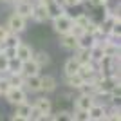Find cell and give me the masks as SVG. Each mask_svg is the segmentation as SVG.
Segmentation results:
<instances>
[{
  "label": "cell",
  "mask_w": 121,
  "mask_h": 121,
  "mask_svg": "<svg viewBox=\"0 0 121 121\" xmlns=\"http://www.w3.org/2000/svg\"><path fill=\"white\" fill-rule=\"evenodd\" d=\"M52 27H54V31H56L60 36L69 35V33L72 31V27H74L72 16H69V15H61V16H58V18H54V20H52Z\"/></svg>",
  "instance_id": "obj_1"
},
{
  "label": "cell",
  "mask_w": 121,
  "mask_h": 121,
  "mask_svg": "<svg viewBox=\"0 0 121 121\" xmlns=\"http://www.w3.org/2000/svg\"><path fill=\"white\" fill-rule=\"evenodd\" d=\"M52 110V101L45 96H40L36 98L35 103H33V117L38 116V114H51Z\"/></svg>",
  "instance_id": "obj_2"
},
{
  "label": "cell",
  "mask_w": 121,
  "mask_h": 121,
  "mask_svg": "<svg viewBox=\"0 0 121 121\" xmlns=\"http://www.w3.org/2000/svg\"><path fill=\"white\" fill-rule=\"evenodd\" d=\"M25 25H27V20L25 18H22V16H18L16 13H13V15L9 16V20H7V31L9 33H13V35H20L22 31L25 29Z\"/></svg>",
  "instance_id": "obj_3"
},
{
  "label": "cell",
  "mask_w": 121,
  "mask_h": 121,
  "mask_svg": "<svg viewBox=\"0 0 121 121\" xmlns=\"http://www.w3.org/2000/svg\"><path fill=\"white\" fill-rule=\"evenodd\" d=\"M4 98L9 101L11 105L16 107V105H20V103H25V101H27V92H25L22 87H20V89H13V87H11Z\"/></svg>",
  "instance_id": "obj_4"
},
{
  "label": "cell",
  "mask_w": 121,
  "mask_h": 121,
  "mask_svg": "<svg viewBox=\"0 0 121 121\" xmlns=\"http://www.w3.org/2000/svg\"><path fill=\"white\" fill-rule=\"evenodd\" d=\"M107 107L103 105V103H94V105L87 110V114H89V121H105L107 117Z\"/></svg>",
  "instance_id": "obj_5"
},
{
  "label": "cell",
  "mask_w": 121,
  "mask_h": 121,
  "mask_svg": "<svg viewBox=\"0 0 121 121\" xmlns=\"http://www.w3.org/2000/svg\"><path fill=\"white\" fill-rule=\"evenodd\" d=\"M33 54H35V51L31 49V45L24 43V42L16 45V52H15V58H16V60H20L22 63H24V61H29V60H33Z\"/></svg>",
  "instance_id": "obj_6"
},
{
  "label": "cell",
  "mask_w": 121,
  "mask_h": 121,
  "mask_svg": "<svg viewBox=\"0 0 121 121\" xmlns=\"http://www.w3.org/2000/svg\"><path fill=\"white\" fill-rule=\"evenodd\" d=\"M45 9H47V16H49V20H54V18H58V16H61V15H67L65 7L61 5L60 0H54V2L47 4Z\"/></svg>",
  "instance_id": "obj_7"
},
{
  "label": "cell",
  "mask_w": 121,
  "mask_h": 121,
  "mask_svg": "<svg viewBox=\"0 0 121 121\" xmlns=\"http://www.w3.org/2000/svg\"><path fill=\"white\" fill-rule=\"evenodd\" d=\"M31 18L35 22H38V24H43V22L49 20L47 9H45V5L42 4V2H35V4H33V15H31Z\"/></svg>",
  "instance_id": "obj_8"
},
{
  "label": "cell",
  "mask_w": 121,
  "mask_h": 121,
  "mask_svg": "<svg viewBox=\"0 0 121 121\" xmlns=\"http://www.w3.org/2000/svg\"><path fill=\"white\" fill-rule=\"evenodd\" d=\"M96 101L92 96H87V94H80V96L74 98V110H89Z\"/></svg>",
  "instance_id": "obj_9"
},
{
  "label": "cell",
  "mask_w": 121,
  "mask_h": 121,
  "mask_svg": "<svg viewBox=\"0 0 121 121\" xmlns=\"http://www.w3.org/2000/svg\"><path fill=\"white\" fill-rule=\"evenodd\" d=\"M56 78L51 74H45V76H40V91H43L45 94L49 92H54L56 91Z\"/></svg>",
  "instance_id": "obj_10"
},
{
  "label": "cell",
  "mask_w": 121,
  "mask_h": 121,
  "mask_svg": "<svg viewBox=\"0 0 121 121\" xmlns=\"http://www.w3.org/2000/svg\"><path fill=\"white\" fill-rule=\"evenodd\" d=\"M33 4H35V2H33ZM33 4H31V2H16L15 4V13L27 20V18H31V15H33Z\"/></svg>",
  "instance_id": "obj_11"
},
{
  "label": "cell",
  "mask_w": 121,
  "mask_h": 121,
  "mask_svg": "<svg viewBox=\"0 0 121 121\" xmlns=\"http://www.w3.org/2000/svg\"><path fill=\"white\" fill-rule=\"evenodd\" d=\"M20 74L24 76V78H29V76H40V67L36 65L33 60L24 61V63H22V71H20Z\"/></svg>",
  "instance_id": "obj_12"
},
{
  "label": "cell",
  "mask_w": 121,
  "mask_h": 121,
  "mask_svg": "<svg viewBox=\"0 0 121 121\" xmlns=\"http://www.w3.org/2000/svg\"><path fill=\"white\" fill-rule=\"evenodd\" d=\"M60 45L65 51H76L78 49V38L74 35H71V33L63 35V36H60Z\"/></svg>",
  "instance_id": "obj_13"
},
{
  "label": "cell",
  "mask_w": 121,
  "mask_h": 121,
  "mask_svg": "<svg viewBox=\"0 0 121 121\" xmlns=\"http://www.w3.org/2000/svg\"><path fill=\"white\" fill-rule=\"evenodd\" d=\"M24 91L27 92H40V76H29L24 78Z\"/></svg>",
  "instance_id": "obj_14"
},
{
  "label": "cell",
  "mask_w": 121,
  "mask_h": 121,
  "mask_svg": "<svg viewBox=\"0 0 121 121\" xmlns=\"http://www.w3.org/2000/svg\"><path fill=\"white\" fill-rule=\"evenodd\" d=\"M96 43H98L96 38L91 36V35H81L78 38V49H83V51H91Z\"/></svg>",
  "instance_id": "obj_15"
},
{
  "label": "cell",
  "mask_w": 121,
  "mask_h": 121,
  "mask_svg": "<svg viewBox=\"0 0 121 121\" xmlns=\"http://www.w3.org/2000/svg\"><path fill=\"white\" fill-rule=\"evenodd\" d=\"M63 71H65V78L78 74V71H80V63H78V60H76L74 56H72V58H69V60L65 61V65H63Z\"/></svg>",
  "instance_id": "obj_16"
},
{
  "label": "cell",
  "mask_w": 121,
  "mask_h": 121,
  "mask_svg": "<svg viewBox=\"0 0 121 121\" xmlns=\"http://www.w3.org/2000/svg\"><path fill=\"white\" fill-rule=\"evenodd\" d=\"M89 56H91V61L94 63V65H96V63H99V61L105 58V54H103V47H101V42H98L96 45L89 51Z\"/></svg>",
  "instance_id": "obj_17"
},
{
  "label": "cell",
  "mask_w": 121,
  "mask_h": 121,
  "mask_svg": "<svg viewBox=\"0 0 121 121\" xmlns=\"http://www.w3.org/2000/svg\"><path fill=\"white\" fill-rule=\"evenodd\" d=\"M33 61L42 69V67H45V65L51 63V56H49V52H45V51H38V52L33 54Z\"/></svg>",
  "instance_id": "obj_18"
},
{
  "label": "cell",
  "mask_w": 121,
  "mask_h": 121,
  "mask_svg": "<svg viewBox=\"0 0 121 121\" xmlns=\"http://www.w3.org/2000/svg\"><path fill=\"white\" fill-rule=\"evenodd\" d=\"M15 114H18V116L25 117V119L31 121V116H33V105H31L29 101H25V103H20V105H16V112Z\"/></svg>",
  "instance_id": "obj_19"
},
{
  "label": "cell",
  "mask_w": 121,
  "mask_h": 121,
  "mask_svg": "<svg viewBox=\"0 0 121 121\" xmlns=\"http://www.w3.org/2000/svg\"><path fill=\"white\" fill-rule=\"evenodd\" d=\"M91 20H92V18H89V15H85V13H81V15H78V16L72 18L74 27H80L83 33H85V29H87V25H89V22H91Z\"/></svg>",
  "instance_id": "obj_20"
},
{
  "label": "cell",
  "mask_w": 121,
  "mask_h": 121,
  "mask_svg": "<svg viewBox=\"0 0 121 121\" xmlns=\"http://www.w3.org/2000/svg\"><path fill=\"white\" fill-rule=\"evenodd\" d=\"M7 78V81H9V85L13 87V89H24V76L20 74V72H16V74H7L5 76Z\"/></svg>",
  "instance_id": "obj_21"
},
{
  "label": "cell",
  "mask_w": 121,
  "mask_h": 121,
  "mask_svg": "<svg viewBox=\"0 0 121 121\" xmlns=\"http://www.w3.org/2000/svg\"><path fill=\"white\" fill-rule=\"evenodd\" d=\"M83 83H85V81H83V78H81L80 74H74V76H69V78H67V85L71 87V89H76V91H80Z\"/></svg>",
  "instance_id": "obj_22"
},
{
  "label": "cell",
  "mask_w": 121,
  "mask_h": 121,
  "mask_svg": "<svg viewBox=\"0 0 121 121\" xmlns=\"http://www.w3.org/2000/svg\"><path fill=\"white\" fill-rule=\"evenodd\" d=\"M20 71H22V61L16 60V58L9 60V63H7V74H16Z\"/></svg>",
  "instance_id": "obj_23"
},
{
  "label": "cell",
  "mask_w": 121,
  "mask_h": 121,
  "mask_svg": "<svg viewBox=\"0 0 121 121\" xmlns=\"http://www.w3.org/2000/svg\"><path fill=\"white\" fill-rule=\"evenodd\" d=\"M74 58L78 60V63H80V65H83V63H89V61H91L89 51H83V49H76V54H74Z\"/></svg>",
  "instance_id": "obj_24"
},
{
  "label": "cell",
  "mask_w": 121,
  "mask_h": 121,
  "mask_svg": "<svg viewBox=\"0 0 121 121\" xmlns=\"http://www.w3.org/2000/svg\"><path fill=\"white\" fill-rule=\"evenodd\" d=\"M52 121H72V116L69 110H58L52 114Z\"/></svg>",
  "instance_id": "obj_25"
},
{
  "label": "cell",
  "mask_w": 121,
  "mask_h": 121,
  "mask_svg": "<svg viewBox=\"0 0 121 121\" xmlns=\"http://www.w3.org/2000/svg\"><path fill=\"white\" fill-rule=\"evenodd\" d=\"M18 43H22L20 36H18V35H13V33H9V35H7V38H5V42L2 43V45H7V47H16Z\"/></svg>",
  "instance_id": "obj_26"
},
{
  "label": "cell",
  "mask_w": 121,
  "mask_h": 121,
  "mask_svg": "<svg viewBox=\"0 0 121 121\" xmlns=\"http://www.w3.org/2000/svg\"><path fill=\"white\" fill-rule=\"evenodd\" d=\"M105 121H121V114H119V107H112L110 112H107Z\"/></svg>",
  "instance_id": "obj_27"
},
{
  "label": "cell",
  "mask_w": 121,
  "mask_h": 121,
  "mask_svg": "<svg viewBox=\"0 0 121 121\" xmlns=\"http://www.w3.org/2000/svg\"><path fill=\"white\" fill-rule=\"evenodd\" d=\"M71 116H72V121H89V114L85 110H74L71 112Z\"/></svg>",
  "instance_id": "obj_28"
},
{
  "label": "cell",
  "mask_w": 121,
  "mask_h": 121,
  "mask_svg": "<svg viewBox=\"0 0 121 121\" xmlns=\"http://www.w3.org/2000/svg\"><path fill=\"white\" fill-rule=\"evenodd\" d=\"M9 89H11V85H9V81H7V78L0 76V96H5Z\"/></svg>",
  "instance_id": "obj_29"
},
{
  "label": "cell",
  "mask_w": 121,
  "mask_h": 121,
  "mask_svg": "<svg viewBox=\"0 0 121 121\" xmlns=\"http://www.w3.org/2000/svg\"><path fill=\"white\" fill-rule=\"evenodd\" d=\"M7 63H9V60H7L5 56L0 54V76L7 74Z\"/></svg>",
  "instance_id": "obj_30"
},
{
  "label": "cell",
  "mask_w": 121,
  "mask_h": 121,
  "mask_svg": "<svg viewBox=\"0 0 121 121\" xmlns=\"http://www.w3.org/2000/svg\"><path fill=\"white\" fill-rule=\"evenodd\" d=\"M83 2H89L92 7H107L108 5V0H83Z\"/></svg>",
  "instance_id": "obj_31"
},
{
  "label": "cell",
  "mask_w": 121,
  "mask_h": 121,
  "mask_svg": "<svg viewBox=\"0 0 121 121\" xmlns=\"http://www.w3.org/2000/svg\"><path fill=\"white\" fill-rule=\"evenodd\" d=\"M83 0H61V5L63 7H76V5H81Z\"/></svg>",
  "instance_id": "obj_32"
},
{
  "label": "cell",
  "mask_w": 121,
  "mask_h": 121,
  "mask_svg": "<svg viewBox=\"0 0 121 121\" xmlns=\"http://www.w3.org/2000/svg\"><path fill=\"white\" fill-rule=\"evenodd\" d=\"M7 35H9V31H7V27H5V25H0V45H2V43L5 42Z\"/></svg>",
  "instance_id": "obj_33"
},
{
  "label": "cell",
  "mask_w": 121,
  "mask_h": 121,
  "mask_svg": "<svg viewBox=\"0 0 121 121\" xmlns=\"http://www.w3.org/2000/svg\"><path fill=\"white\" fill-rule=\"evenodd\" d=\"M33 121H52V114H38Z\"/></svg>",
  "instance_id": "obj_34"
},
{
  "label": "cell",
  "mask_w": 121,
  "mask_h": 121,
  "mask_svg": "<svg viewBox=\"0 0 121 121\" xmlns=\"http://www.w3.org/2000/svg\"><path fill=\"white\" fill-rule=\"evenodd\" d=\"M11 121H29V119H25V117L18 116V114H13V117H11Z\"/></svg>",
  "instance_id": "obj_35"
},
{
  "label": "cell",
  "mask_w": 121,
  "mask_h": 121,
  "mask_svg": "<svg viewBox=\"0 0 121 121\" xmlns=\"http://www.w3.org/2000/svg\"><path fill=\"white\" fill-rule=\"evenodd\" d=\"M16 2H31V4H33V0H15L13 4H16Z\"/></svg>",
  "instance_id": "obj_36"
},
{
  "label": "cell",
  "mask_w": 121,
  "mask_h": 121,
  "mask_svg": "<svg viewBox=\"0 0 121 121\" xmlns=\"http://www.w3.org/2000/svg\"><path fill=\"white\" fill-rule=\"evenodd\" d=\"M0 2H5V4H9V2H15V0H0Z\"/></svg>",
  "instance_id": "obj_37"
},
{
  "label": "cell",
  "mask_w": 121,
  "mask_h": 121,
  "mask_svg": "<svg viewBox=\"0 0 121 121\" xmlns=\"http://www.w3.org/2000/svg\"><path fill=\"white\" fill-rule=\"evenodd\" d=\"M0 49H2V45H0Z\"/></svg>",
  "instance_id": "obj_38"
}]
</instances>
